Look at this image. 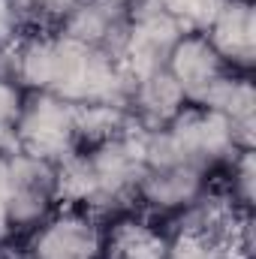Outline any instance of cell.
<instances>
[{"label": "cell", "mask_w": 256, "mask_h": 259, "mask_svg": "<svg viewBox=\"0 0 256 259\" xmlns=\"http://www.w3.org/2000/svg\"><path fill=\"white\" fill-rule=\"evenodd\" d=\"M15 78L24 91H49L72 106L130 109L136 78L121 58L88 49L64 33H27L15 42Z\"/></svg>", "instance_id": "1"}, {"label": "cell", "mask_w": 256, "mask_h": 259, "mask_svg": "<svg viewBox=\"0 0 256 259\" xmlns=\"http://www.w3.org/2000/svg\"><path fill=\"white\" fill-rule=\"evenodd\" d=\"M142 175V133L130 130L66 157L58 166V199L91 211H112L136 196Z\"/></svg>", "instance_id": "2"}, {"label": "cell", "mask_w": 256, "mask_h": 259, "mask_svg": "<svg viewBox=\"0 0 256 259\" xmlns=\"http://www.w3.org/2000/svg\"><path fill=\"white\" fill-rule=\"evenodd\" d=\"M75 106L49 91H24V103L15 121L18 151L61 166L78 151Z\"/></svg>", "instance_id": "3"}, {"label": "cell", "mask_w": 256, "mask_h": 259, "mask_svg": "<svg viewBox=\"0 0 256 259\" xmlns=\"http://www.w3.org/2000/svg\"><path fill=\"white\" fill-rule=\"evenodd\" d=\"M58 202V166L24 151L6 157L3 220L9 232L36 229Z\"/></svg>", "instance_id": "4"}, {"label": "cell", "mask_w": 256, "mask_h": 259, "mask_svg": "<svg viewBox=\"0 0 256 259\" xmlns=\"http://www.w3.org/2000/svg\"><path fill=\"white\" fill-rule=\"evenodd\" d=\"M181 36L184 30L160 9L157 0H133V27L121 64L127 66L133 78H142L154 69H166L169 55Z\"/></svg>", "instance_id": "5"}, {"label": "cell", "mask_w": 256, "mask_h": 259, "mask_svg": "<svg viewBox=\"0 0 256 259\" xmlns=\"http://www.w3.org/2000/svg\"><path fill=\"white\" fill-rule=\"evenodd\" d=\"M103 229L91 211L66 208L49 214L27 244V259H103Z\"/></svg>", "instance_id": "6"}, {"label": "cell", "mask_w": 256, "mask_h": 259, "mask_svg": "<svg viewBox=\"0 0 256 259\" xmlns=\"http://www.w3.org/2000/svg\"><path fill=\"white\" fill-rule=\"evenodd\" d=\"M130 27H133V3L130 0H81L64 18L58 33H64L88 49L121 58Z\"/></svg>", "instance_id": "7"}, {"label": "cell", "mask_w": 256, "mask_h": 259, "mask_svg": "<svg viewBox=\"0 0 256 259\" xmlns=\"http://www.w3.org/2000/svg\"><path fill=\"white\" fill-rule=\"evenodd\" d=\"M166 69L181 84L184 100L190 106H202V100L214 91V84L232 72L223 64V58L214 52V46L205 39V33H184L178 46L172 49Z\"/></svg>", "instance_id": "8"}, {"label": "cell", "mask_w": 256, "mask_h": 259, "mask_svg": "<svg viewBox=\"0 0 256 259\" xmlns=\"http://www.w3.org/2000/svg\"><path fill=\"white\" fill-rule=\"evenodd\" d=\"M205 39L232 72L247 75L256 66V18L250 0H226L205 30Z\"/></svg>", "instance_id": "9"}, {"label": "cell", "mask_w": 256, "mask_h": 259, "mask_svg": "<svg viewBox=\"0 0 256 259\" xmlns=\"http://www.w3.org/2000/svg\"><path fill=\"white\" fill-rule=\"evenodd\" d=\"M205 193V172L175 163V166H145V175L139 181L136 196L148 202L157 211H181L190 208L199 196Z\"/></svg>", "instance_id": "10"}, {"label": "cell", "mask_w": 256, "mask_h": 259, "mask_svg": "<svg viewBox=\"0 0 256 259\" xmlns=\"http://www.w3.org/2000/svg\"><path fill=\"white\" fill-rule=\"evenodd\" d=\"M187 106L181 84L172 78L169 69H154L133 84L130 97V115L142 130H160L166 127L181 109Z\"/></svg>", "instance_id": "11"}, {"label": "cell", "mask_w": 256, "mask_h": 259, "mask_svg": "<svg viewBox=\"0 0 256 259\" xmlns=\"http://www.w3.org/2000/svg\"><path fill=\"white\" fill-rule=\"evenodd\" d=\"M202 109H211L217 115H223L235 136H238V145L241 148H250L253 142V109H256V100H253V84L247 75L241 72H229L223 81L214 84V91L202 100Z\"/></svg>", "instance_id": "12"}, {"label": "cell", "mask_w": 256, "mask_h": 259, "mask_svg": "<svg viewBox=\"0 0 256 259\" xmlns=\"http://www.w3.org/2000/svg\"><path fill=\"white\" fill-rule=\"evenodd\" d=\"M24 103V88L15 78V46L0 49V154L9 157L18 151L15 121Z\"/></svg>", "instance_id": "13"}, {"label": "cell", "mask_w": 256, "mask_h": 259, "mask_svg": "<svg viewBox=\"0 0 256 259\" xmlns=\"http://www.w3.org/2000/svg\"><path fill=\"white\" fill-rule=\"evenodd\" d=\"M78 3L81 0H9V9L18 27H27L30 33H55Z\"/></svg>", "instance_id": "14"}, {"label": "cell", "mask_w": 256, "mask_h": 259, "mask_svg": "<svg viewBox=\"0 0 256 259\" xmlns=\"http://www.w3.org/2000/svg\"><path fill=\"white\" fill-rule=\"evenodd\" d=\"M163 259H235V250L217 235L181 229L172 241H166Z\"/></svg>", "instance_id": "15"}, {"label": "cell", "mask_w": 256, "mask_h": 259, "mask_svg": "<svg viewBox=\"0 0 256 259\" xmlns=\"http://www.w3.org/2000/svg\"><path fill=\"white\" fill-rule=\"evenodd\" d=\"M157 3L184 33H205L226 0H157Z\"/></svg>", "instance_id": "16"}, {"label": "cell", "mask_w": 256, "mask_h": 259, "mask_svg": "<svg viewBox=\"0 0 256 259\" xmlns=\"http://www.w3.org/2000/svg\"><path fill=\"white\" fill-rule=\"evenodd\" d=\"M232 196L244 211L253 208V148H241L232 157Z\"/></svg>", "instance_id": "17"}, {"label": "cell", "mask_w": 256, "mask_h": 259, "mask_svg": "<svg viewBox=\"0 0 256 259\" xmlns=\"http://www.w3.org/2000/svg\"><path fill=\"white\" fill-rule=\"evenodd\" d=\"M18 21H15V15H12V9H9V0H0V49H6V46H15L18 42Z\"/></svg>", "instance_id": "18"}, {"label": "cell", "mask_w": 256, "mask_h": 259, "mask_svg": "<svg viewBox=\"0 0 256 259\" xmlns=\"http://www.w3.org/2000/svg\"><path fill=\"white\" fill-rule=\"evenodd\" d=\"M3 178H6V157L0 154V244H3V238L9 235V226H6V220H3Z\"/></svg>", "instance_id": "19"}, {"label": "cell", "mask_w": 256, "mask_h": 259, "mask_svg": "<svg viewBox=\"0 0 256 259\" xmlns=\"http://www.w3.org/2000/svg\"><path fill=\"white\" fill-rule=\"evenodd\" d=\"M0 259H21V256H12V253H3V250H0Z\"/></svg>", "instance_id": "20"}, {"label": "cell", "mask_w": 256, "mask_h": 259, "mask_svg": "<svg viewBox=\"0 0 256 259\" xmlns=\"http://www.w3.org/2000/svg\"><path fill=\"white\" fill-rule=\"evenodd\" d=\"M130 3H133V0H130Z\"/></svg>", "instance_id": "21"}]
</instances>
